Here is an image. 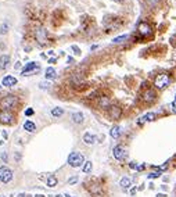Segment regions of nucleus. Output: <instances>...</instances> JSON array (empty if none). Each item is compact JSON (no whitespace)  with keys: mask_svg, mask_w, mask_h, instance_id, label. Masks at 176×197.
Listing matches in <instances>:
<instances>
[{"mask_svg":"<svg viewBox=\"0 0 176 197\" xmlns=\"http://www.w3.org/2000/svg\"><path fill=\"white\" fill-rule=\"evenodd\" d=\"M17 104L15 96H6L0 100V109L3 111H10L11 109H14V105Z\"/></svg>","mask_w":176,"mask_h":197,"instance_id":"1","label":"nucleus"},{"mask_svg":"<svg viewBox=\"0 0 176 197\" xmlns=\"http://www.w3.org/2000/svg\"><path fill=\"white\" fill-rule=\"evenodd\" d=\"M68 164L74 168H78L85 164V158H83V155L81 153H72L68 157Z\"/></svg>","mask_w":176,"mask_h":197,"instance_id":"2","label":"nucleus"},{"mask_svg":"<svg viewBox=\"0 0 176 197\" xmlns=\"http://www.w3.org/2000/svg\"><path fill=\"white\" fill-rule=\"evenodd\" d=\"M169 82H171V78L168 74H160V75H157L155 81H154V85L158 89H164L169 85Z\"/></svg>","mask_w":176,"mask_h":197,"instance_id":"3","label":"nucleus"},{"mask_svg":"<svg viewBox=\"0 0 176 197\" xmlns=\"http://www.w3.org/2000/svg\"><path fill=\"white\" fill-rule=\"evenodd\" d=\"M13 179V171L7 167H2L0 168V182L3 183H8Z\"/></svg>","mask_w":176,"mask_h":197,"instance_id":"4","label":"nucleus"},{"mask_svg":"<svg viewBox=\"0 0 176 197\" xmlns=\"http://www.w3.org/2000/svg\"><path fill=\"white\" fill-rule=\"evenodd\" d=\"M13 121H14V114L11 111L0 112V122H2V124H11Z\"/></svg>","mask_w":176,"mask_h":197,"instance_id":"5","label":"nucleus"},{"mask_svg":"<svg viewBox=\"0 0 176 197\" xmlns=\"http://www.w3.org/2000/svg\"><path fill=\"white\" fill-rule=\"evenodd\" d=\"M112 153H114V157L117 158V160H124L125 157H126V153H125V149L122 147V146H117V147H114V150H112Z\"/></svg>","mask_w":176,"mask_h":197,"instance_id":"6","label":"nucleus"},{"mask_svg":"<svg viewBox=\"0 0 176 197\" xmlns=\"http://www.w3.org/2000/svg\"><path fill=\"white\" fill-rule=\"evenodd\" d=\"M137 29H139V32H140L143 36H147V35H150V33H151V28H150V25H148L147 22H140Z\"/></svg>","mask_w":176,"mask_h":197,"instance_id":"7","label":"nucleus"},{"mask_svg":"<svg viewBox=\"0 0 176 197\" xmlns=\"http://www.w3.org/2000/svg\"><path fill=\"white\" fill-rule=\"evenodd\" d=\"M35 69H38V67H36V62H33V61L28 62V64L24 67V69H22V75H28V74L33 72Z\"/></svg>","mask_w":176,"mask_h":197,"instance_id":"8","label":"nucleus"},{"mask_svg":"<svg viewBox=\"0 0 176 197\" xmlns=\"http://www.w3.org/2000/svg\"><path fill=\"white\" fill-rule=\"evenodd\" d=\"M155 119V114L154 112H147L146 115H143L140 119H139V124H143V122H151V121H154Z\"/></svg>","mask_w":176,"mask_h":197,"instance_id":"9","label":"nucleus"},{"mask_svg":"<svg viewBox=\"0 0 176 197\" xmlns=\"http://www.w3.org/2000/svg\"><path fill=\"white\" fill-rule=\"evenodd\" d=\"M15 83H17V79L14 76L7 75L3 78V86H14Z\"/></svg>","mask_w":176,"mask_h":197,"instance_id":"10","label":"nucleus"},{"mask_svg":"<svg viewBox=\"0 0 176 197\" xmlns=\"http://www.w3.org/2000/svg\"><path fill=\"white\" fill-rule=\"evenodd\" d=\"M119 115H121V109L119 107H110V117L111 118H114V119H117V118H119Z\"/></svg>","mask_w":176,"mask_h":197,"instance_id":"11","label":"nucleus"},{"mask_svg":"<svg viewBox=\"0 0 176 197\" xmlns=\"http://www.w3.org/2000/svg\"><path fill=\"white\" fill-rule=\"evenodd\" d=\"M8 62H10V57L7 56V54L0 56V68L2 69H6L7 65H8Z\"/></svg>","mask_w":176,"mask_h":197,"instance_id":"12","label":"nucleus"},{"mask_svg":"<svg viewBox=\"0 0 176 197\" xmlns=\"http://www.w3.org/2000/svg\"><path fill=\"white\" fill-rule=\"evenodd\" d=\"M143 98L146 100V102H153L154 98H155V92H154L153 89H148V90L143 95Z\"/></svg>","mask_w":176,"mask_h":197,"instance_id":"13","label":"nucleus"},{"mask_svg":"<svg viewBox=\"0 0 176 197\" xmlns=\"http://www.w3.org/2000/svg\"><path fill=\"white\" fill-rule=\"evenodd\" d=\"M83 142H85L86 145H95L96 143V136L91 135V133H85V136H83Z\"/></svg>","mask_w":176,"mask_h":197,"instance_id":"14","label":"nucleus"},{"mask_svg":"<svg viewBox=\"0 0 176 197\" xmlns=\"http://www.w3.org/2000/svg\"><path fill=\"white\" fill-rule=\"evenodd\" d=\"M72 121L75 124H82L83 122V114L82 112H74L72 114Z\"/></svg>","mask_w":176,"mask_h":197,"instance_id":"15","label":"nucleus"},{"mask_svg":"<svg viewBox=\"0 0 176 197\" xmlns=\"http://www.w3.org/2000/svg\"><path fill=\"white\" fill-rule=\"evenodd\" d=\"M24 129L28 132H33L36 129V125L33 124L32 121H25V124H24Z\"/></svg>","mask_w":176,"mask_h":197,"instance_id":"16","label":"nucleus"},{"mask_svg":"<svg viewBox=\"0 0 176 197\" xmlns=\"http://www.w3.org/2000/svg\"><path fill=\"white\" fill-rule=\"evenodd\" d=\"M110 135H111V138H114V139L119 138V135H121V128H119V126H114V128L111 129Z\"/></svg>","mask_w":176,"mask_h":197,"instance_id":"17","label":"nucleus"},{"mask_svg":"<svg viewBox=\"0 0 176 197\" xmlns=\"http://www.w3.org/2000/svg\"><path fill=\"white\" fill-rule=\"evenodd\" d=\"M55 75H57V74H55V69L54 68H51V67H50V68L46 69V79H54Z\"/></svg>","mask_w":176,"mask_h":197,"instance_id":"18","label":"nucleus"},{"mask_svg":"<svg viewBox=\"0 0 176 197\" xmlns=\"http://www.w3.org/2000/svg\"><path fill=\"white\" fill-rule=\"evenodd\" d=\"M98 105H100V107H103V109L110 107V100H108V97H101L100 102H98Z\"/></svg>","mask_w":176,"mask_h":197,"instance_id":"19","label":"nucleus"},{"mask_svg":"<svg viewBox=\"0 0 176 197\" xmlns=\"http://www.w3.org/2000/svg\"><path fill=\"white\" fill-rule=\"evenodd\" d=\"M55 185H57V178H55L54 175H51V176L47 178V186H49V187H54Z\"/></svg>","mask_w":176,"mask_h":197,"instance_id":"20","label":"nucleus"},{"mask_svg":"<svg viewBox=\"0 0 176 197\" xmlns=\"http://www.w3.org/2000/svg\"><path fill=\"white\" fill-rule=\"evenodd\" d=\"M131 179H129V178H122L121 179V182H119V185H121L122 187H124V189H128V187L131 186Z\"/></svg>","mask_w":176,"mask_h":197,"instance_id":"21","label":"nucleus"},{"mask_svg":"<svg viewBox=\"0 0 176 197\" xmlns=\"http://www.w3.org/2000/svg\"><path fill=\"white\" fill-rule=\"evenodd\" d=\"M51 114H53V117H61V115L64 114V110L57 107V109H53L51 110Z\"/></svg>","mask_w":176,"mask_h":197,"instance_id":"22","label":"nucleus"},{"mask_svg":"<svg viewBox=\"0 0 176 197\" xmlns=\"http://www.w3.org/2000/svg\"><path fill=\"white\" fill-rule=\"evenodd\" d=\"M90 171H91V161H86L85 165H83V172L89 174Z\"/></svg>","mask_w":176,"mask_h":197,"instance_id":"23","label":"nucleus"},{"mask_svg":"<svg viewBox=\"0 0 176 197\" xmlns=\"http://www.w3.org/2000/svg\"><path fill=\"white\" fill-rule=\"evenodd\" d=\"M126 39H128V35H122V36L115 38L112 42H114V43H121V42H124V40H126Z\"/></svg>","mask_w":176,"mask_h":197,"instance_id":"24","label":"nucleus"},{"mask_svg":"<svg viewBox=\"0 0 176 197\" xmlns=\"http://www.w3.org/2000/svg\"><path fill=\"white\" fill-rule=\"evenodd\" d=\"M160 175H161L160 171H158V172H151V174L148 175V179H155V178H158Z\"/></svg>","mask_w":176,"mask_h":197,"instance_id":"25","label":"nucleus"},{"mask_svg":"<svg viewBox=\"0 0 176 197\" xmlns=\"http://www.w3.org/2000/svg\"><path fill=\"white\" fill-rule=\"evenodd\" d=\"M76 182H78V178L74 176V178H71V179L68 181V183H69V185H74V183H76Z\"/></svg>","mask_w":176,"mask_h":197,"instance_id":"26","label":"nucleus"},{"mask_svg":"<svg viewBox=\"0 0 176 197\" xmlns=\"http://www.w3.org/2000/svg\"><path fill=\"white\" fill-rule=\"evenodd\" d=\"M171 111H172V112H176V100L172 103V104H171Z\"/></svg>","mask_w":176,"mask_h":197,"instance_id":"27","label":"nucleus"},{"mask_svg":"<svg viewBox=\"0 0 176 197\" xmlns=\"http://www.w3.org/2000/svg\"><path fill=\"white\" fill-rule=\"evenodd\" d=\"M0 32H2V33H6L7 32V24L2 25V28H0Z\"/></svg>","mask_w":176,"mask_h":197,"instance_id":"28","label":"nucleus"},{"mask_svg":"<svg viewBox=\"0 0 176 197\" xmlns=\"http://www.w3.org/2000/svg\"><path fill=\"white\" fill-rule=\"evenodd\" d=\"M72 50L75 52V54H81V50H79L78 46H72Z\"/></svg>","mask_w":176,"mask_h":197,"instance_id":"29","label":"nucleus"},{"mask_svg":"<svg viewBox=\"0 0 176 197\" xmlns=\"http://www.w3.org/2000/svg\"><path fill=\"white\" fill-rule=\"evenodd\" d=\"M32 114H33V110L32 109H28L25 111V115H32Z\"/></svg>","mask_w":176,"mask_h":197,"instance_id":"30","label":"nucleus"},{"mask_svg":"<svg viewBox=\"0 0 176 197\" xmlns=\"http://www.w3.org/2000/svg\"><path fill=\"white\" fill-rule=\"evenodd\" d=\"M129 167L133 168V169H136V168H137V164H136V162H131V164H129Z\"/></svg>","mask_w":176,"mask_h":197,"instance_id":"31","label":"nucleus"},{"mask_svg":"<svg viewBox=\"0 0 176 197\" xmlns=\"http://www.w3.org/2000/svg\"><path fill=\"white\" fill-rule=\"evenodd\" d=\"M136 169H137V171H143V169H144V165H137Z\"/></svg>","mask_w":176,"mask_h":197,"instance_id":"32","label":"nucleus"},{"mask_svg":"<svg viewBox=\"0 0 176 197\" xmlns=\"http://www.w3.org/2000/svg\"><path fill=\"white\" fill-rule=\"evenodd\" d=\"M157 197H166V194H162V193H158V194H157Z\"/></svg>","mask_w":176,"mask_h":197,"instance_id":"33","label":"nucleus"},{"mask_svg":"<svg viewBox=\"0 0 176 197\" xmlns=\"http://www.w3.org/2000/svg\"><path fill=\"white\" fill-rule=\"evenodd\" d=\"M134 193H136V189H132V190H131V194H132V196H133Z\"/></svg>","mask_w":176,"mask_h":197,"instance_id":"34","label":"nucleus"},{"mask_svg":"<svg viewBox=\"0 0 176 197\" xmlns=\"http://www.w3.org/2000/svg\"><path fill=\"white\" fill-rule=\"evenodd\" d=\"M36 197H45V196H42V194H36Z\"/></svg>","mask_w":176,"mask_h":197,"instance_id":"35","label":"nucleus"},{"mask_svg":"<svg viewBox=\"0 0 176 197\" xmlns=\"http://www.w3.org/2000/svg\"><path fill=\"white\" fill-rule=\"evenodd\" d=\"M18 197H25V194H20V196H18Z\"/></svg>","mask_w":176,"mask_h":197,"instance_id":"36","label":"nucleus"},{"mask_svg":"<svg viewBox=\"0 0 176 197\" xmlns=\"http://www.w3.org/2000/svg\"><path fill=\"white\" fill-rule=\"evenodd\" d=\"M114 2H124V0H114Z\"/></svg>","mask_w":176,"mask_h":197,"instance_id":"37","label":"nucleus"},{"mask_svg":"<svg viewBox=\"0 0 176 197\" xmlns=\"http://www.w3.org/2000/svg\"><path fill=\"white\" fill-rule=\"evenodd\" d=\"M55 197H62V196H61V194H58V196H55Z\"/></svg>","mask_w":176,"mask_h":197,"instance_id":"38","label":"nucleus"},{"mask_svg":"<svg viewBox=\"0 0 176 197\" xmlns=\"http://www.w3.org/2000/svg\"><path fill=\"white\" fill-rule=\"evenodd\" d=\"M65 197H72V196H69V194H67V196Z\"/></svg>","mask_w":176,"mask_h":197,"instance_id":"39","label":"nucleus"},{"mask_svg":"<svg viewBox=\"0 0 176 197\" xmlns=\"http://www.w3.org/2000/svg\"><path fill=\"white\" fill-rule=\"evenodd\" d=\"M0 88H2V86H0Z\"/></svg>","mask_w":176,"mask_h":197,"instance_id":"40","label":"nucleus"}]
</instances>
